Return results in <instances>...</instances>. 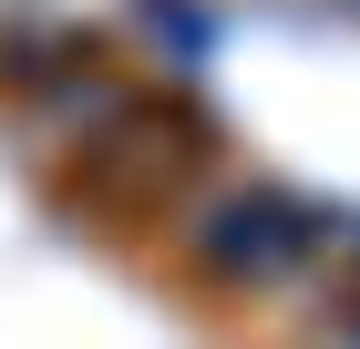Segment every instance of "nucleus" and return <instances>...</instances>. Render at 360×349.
I'll return each mask as SVG.
<instances>
[{
	"instance_id": "nucleus-1",
	"label": "nucleus",
	"mask_w": 360,
	"mask_h": 349,
	"mask_svg": "<svg viewBox=\"0 0 360 349\" xmlns=\"http://www.w3.org/2000/svg\"><path fill=\"white\" fill-rule=\"evenodd\" d=\"M309 216L288 206V195H226L217 216H206V257H217L226 277H278L288 257H299Z\"/></svg>"
}]
</instances>
